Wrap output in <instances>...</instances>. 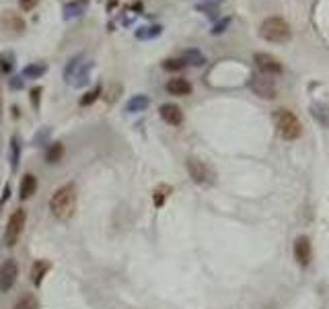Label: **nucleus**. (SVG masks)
Returning a JSON list of instances; mask_svg holds the SVG:
<instances>
[{
  "mask_svg": "<svg viewBox=\"0 0 329 309\" xmlns=\"http://www.w3.org/2000/svg\"><path fill=\"white\" fill-rule=\"evenodd\" d=\"M76 200H79V194H76V186L74 184H64L60 186L58 190L51 194L49 198V210L56 219L60 221H68L76 210Z\"/></svg>",
  "mask_w": 329,
  "mask_h": 309,
  "instance_id": "f257e3e1",
  "label": "nucleus"
},
{
  "mask_svg": "<svg viewBox=\"0 0 329 309\" xmlns=\"http://www.w3.org/2000/svg\"><path fill=\"white\" fill-rule=\"evenodd\" d=\"M272 120H274L276 130H278V134L282 136L284 140H296V138H300L302 124H300V120L296 118V114H292L290 109H286V107L276 109L274 114H272Z\"/></svg>",
  "mask_w": 329,
  "mask_h": 309,
  "instance_id": "f03ea898",
  "label": "nucleus"
},
{
  "mask_svg": "<svg viewBox=\"0 0 329 309\" xmlns=\"http://www.w3.org/2000/svg\"><path fill=\"white\" fill-rule=\"evenodd\" d=\"M259 37L270 41V44H286L292 37V29L282 17H267L259 25Z\"/></svg>",
  "mask_w": 329,
  "mask_h": 309,
  "instance_id": "7ed1b4c3",
  "label": "nucleus"
},
{
  "mask_svg": "<svg viewBox=\"0 0 329 309\" xmlns=\"http://www.w3.org/2000/svg\"><path fill=\"white\" fill-rule=\"evenodd\" d=\"M185 167H187L189 177H192L196 184H200V186H212V184H214V179H216L214 169L208 165V163H204L202 159L189 157V159L185 161Z\"/></svg>",
  "mask_w": 329,
  "mask_h": 309,
  "instance_id": "20e7f679",
  "label": "nucleus"
},
{
  "mask_svg": "<svg viewBox=\"0 0 329 309\" xmlns=\"http://www.w3.org/2000/svg\"><path fill=\"white\" fill-rule=\"evenodd\" d=\"M25 221H27V212H25V208H16L11 217H8L6 231H4V243L8 247L16 245V241H19V237L23 235V229H25Z\"/></svg>",
  "mask_w": 329,
  "mask_h": 309,
  "instance_id": "39448f33",
  "label": "nucleus"
},
{
  "mask_svg": "<svg viewBox=\"0 0 329 309\" xmlns=\"http://www.w3.org/2000/svg\"><path fill=\"white\" fill-rule=\"evenodd\" d=\"M82 56L70 60V64L66 66V72H64V79L68 85H72V87H82V85L89 81V68H91V62H81Z\"/></svg>",
  "mask_w": 329,
  "mask_h": 309,
  "instance_id": "423d86ee",
  "label": "nucleus"
},
{
  "mask_svg": "<svg viewBox=\"0 0 329 309\" xmlns=\"http://www.w3.org/2000/svg\"><path fill=\"white\" fill-rule=\"evenodd\" d=\"M253 62L257 66V70L262 72L263 76H278L282 74V62L278 58H274L272 54H265V52H257L253 56Z\"/></svg>",
  "mask_w": 329,
  "mask_h": 309,
  "instance_id": "0eeeda50",
  "label": "nucleus"
},
{
  "mask_svg": "<svg viewBox=\"0 0 329 309\" xmlns=\"http://www.w3.org/2000/svg\"><path fill=\"white\" fill-rule=\"evenodd\" d=\"M16 276H19V264L15 260H6L2 266H0V291L2 293H8L15 282H16Z\"/></svg>",
  "mask_w": 329,
  "mask_h": 309,
  "instance_id": "6e6552de",
  "label": "nucleus"
},
{
  "mask_svg": "<svg viewBox=\"0 0 329 309\" xmlns=\"http://www.w3.org/2000/svg\"><path fill=\"white\" fill-rule=\"evenodd\" d=\"M249 87L257 97H262V99H274L276 97L274 83L270 79H265V76H253L251 83H249Z\"/></svg>",
  "mask_w": 329,
  "mask_h": 309,
  "instance_id": "1a4fd4ad",
  "label": "nucleus"
},
{
  "mask_svg": "<svg viewBox=\"0 0 329 309\" xmlns=\"http://www.w3.org/2000/svg\"><path fill=\"white\" fill-rule=\"evenodd\" d=\"M311 256H313V250H311V239L307 235L296 237V241H294V260H296L300 266H309Z\"/></svg>",
  "mask_w": 329,
  "mask_h": 309,
  "instance_id": "9d476101",
  "label": "nucleus"
},
{
  "mask_svg": "<svg viewBox=\"0 0 329 309\" xmlns=\"http://www.w3.org/2000/svg\"><path fill=\"white\" fill-rule=\"evenodd\" d=\"M159 116L163 118V122H167L169 126H181L183 124V111L175 103H163L159 109Z\"/></svg>",
  "mask_w": 329,
  "mask_h": 309,
  "instance_id": "9b49d317",
  "label": "nucleus"
},
{
  "mask_svg": "<svg viewBox=\"0 0 329 309\" xmlns=\"http://www.w3.org/2000/svg\"><path fill=\"white\" fill-rule=\"evenodd\" d=\"M167 93L169 95H177V97H185L192 93V83L187 79H181V76H175V79H169L167 83Z\"/></svg>",
  "mask_w": 329,
  "mask_h": 309,
  "instance_id": "f8f14e48",
  "label": "nucleus"
},
{
  "mask_svg": "<svg viewBox=\"0 0 329 309\" xmlns=\"http://www.w3.org/2000/svg\"><path fill=\"white\" fill-rule=\"evenodd\" d=\"M37 192V177L33 173H27L23 179H21V188H19V198L21 200H27L31 198L33 194Z\"/></svg>",
  "mask_w": 329,
  "mask_h": 309,
  "instance_id": "ddd939ff",
  "label": "nucleus"
},
{
  "mask_svg": "<svg viewBox=\"0 0 329 309\" xmlns=\"http://www.w3.org/2000/svg\"><path fill=\"white\" fill-rule=\"evenodd\" d=\"M48 270H49V264H48V262H43V260L33 262V266H31V280H33V285L41 287V280H43V276L48 274Z\"/></svg>",
  "mask_w": 329,
  "mask_h": 309,
  "instance_id": "4468645a",
  "label": "nucleus"
},
{
  "mask_svg": "<svg viewBox=\"0 0 329 309\" xmlns=\"http://www.w3.org/2000/svg\"><path fill=\"white\" fill-rule=\"evenodd\" d=\"M148 103H150V99L146 95H134L132 99H128L126 111L128 114H138V111H144L146 107H148Z\"/></svg>",
  "mask_w": 329,
  "mask_h": 309,
  "instance_id": "2eb2a0df",
  "label": "nucleus"
},
{
  "mask_svg": "<svg viewBox=\"0 0 329 309\" xmlns=\"http://www.w3.org/2000/svg\"><path fill=\"white\" fill-rule=\"evenodd\" d=\"M64 157V144L62 142H51L48 151H46V161L49 165H54V163H60Z\"/></svg>",
  "mask_w": 329,
  "mask_h": 309,
  "instance_id": "dca6fc26",
  "label": "nucleus"
},
{
  "mask_svg": "<svg viewBox=\"0 0 329 309\" xmlns=\"http://www.w3.org/2000/svg\"><path fill=\"white\" fill-rule=\"evenodd\" d=\"M86 11V0H72L64 6V19H72V17H81Z\"/></svg>",
  "mask_w": 329,
  "mask_h": 309,
  "instance_id": "f3484780",
  "label": "nucleus"
},
{
  "mask_svg": "<svg viewBox=\"0 0 329 309\" xmlns=\"http://www.w3.org/2000/svg\"><path fill=\"white\" fill-rule=\"evenodd\" d=\"M2 27H4V29H13L15 33H23L25 23H23L21 17H16V15H13V13H6V15L2 17Z\"/></svg>",
  "mask_w": 329,
  "mask_h": 309,
  "instance_id": "a211bd4d",
  "label": "nucleus"
},
{
  "mask_svg": "<svg viewBox=\"0 0 329 309\" xmlns=\"http://www.w3.org/2000/svg\"><path fill=\"white\" fill-rule=\"evenodd\" d=\"M48 70L46 64H29L23 68V76L25 79H39V76Z\"/></svg>",
  "mask_w": 329,
  "mask_h": 309,
  "instance_id": "6ab92c4d",
  "label": "nucleus"
},
{
  "mask_svg": "<svg viewBox=\"0 0 329 309\" xmlns=\"http://www.w3.org/2000/svg\"><path fill=\"white\" fill-rule=\"evenodd\" d=\"M173 192V188L171 186H167V184H161L157 190H154V206H163L164 204V200H167V196Z\"/></svg>",
  "mask_w": 329,
  "mask_h": 309,
  "instance_id": "aec40b11",
  "label": "nucleus"
},
{
  "mask_svg": "<svg viewBox=\"0 0 329 309\" xmlns=\"http://www.w3.org/2000/svg\"><path fill=\"white\" fill-rule=\"evenodd\" d=\"M181 60H183L185 64H194V66H202V64L206 62V58H204L197 50H189V52H185Z\"/></svg>",
  "mask_w": 329,
  "mask_h": 309,
  "instance_id": "412c9836",
  "label": "nucleus"
},
{
  "mask_svg": "<svg viewBox=\"0 0 329 309\" xmlns=\"http://www.w3.org/2000/svg\"><path fill=\"white\" fill-rule=\"evenodd\" d=\"M163 33V27L161 25H152V27H144L140 31H136V37L138 39H150V37H157Z\"/></svg>",
  "mask_w": 329,
  "mask_h": 309,
  "instance_id": "4be33fe9",
  "label": "nucleus"
},
{
  "mask_svg": "<svg viewBox=\"0 0 329 309\" xmlns=\"http://www.w3.org/2000/svg\"><path fill=\"white\" fill-rule=\"evenodd\" d=\"M13 309H39V303H37V299L33 295H25V297H21L19 301H16V305Z\"/></svg>",
  "mask_w": 329,
  "mask_h": 309,
  "instance_id": "5701e85b",
  "label": "nucleus"
},
{
  "mask_svg": "<svg viewBox=\"0 0 329 309\" xmlns=\"http://www.w3.org/2000/svg\"><path fill=\"white\" fill-rule=\"evenodd\" d=\"M19 159H21V144L16 138L11 140V163H13V169L16 171L19 169Z\"/></svg>",
  "mask_w": 329,
  "mask_h": 309,
  "instance_id": "b1692460",
  "label": "nucleus"
},
{
  "mask_svg": "<svg viewBox=\"0 0 329 309\" xmlns=\"http://www.w3.org/2000/svg\"><path fill=\"white\" fill-rule=\"evenodd\" d=\"M163 68L169 72H177V70H181V68H185V62L181 58H169L163 62Z\"/></svg>",
  "mask_w": 329,
  "mask_h": 309,
  "instance_id": "393cba45",
  "label": "nucleus"
},
{
  "mask_svg": "<svg viewBox=\"0 0 329 309\" xmlns=\"http://www.w3.org/2000/svg\"><path fill=\"white\" fill-rule=\"evenodd\" d=\"M99 95H101V87H95L93 91H89V93H84V95L81 97V105L82 107H86V105H91V103H95L99 99Z\"/></svg>",
  "mask_w": 329,
  "mask_h": 309,
  "instance_id": "a878e982",
  "label": "nucleus"
},
{
  "mask_svg": "<svg viewBox=\"0 0 329 309\" xmlns=\"http://www.w3.org/2000/svg\"><path fill=\"white\" fill-rule=\"evenodd\" d=\"M39 2H41V0H19V6H21V11L29 13V11H33V8H35Z\"/></svg>",
  "mask_w": 329,
  "mask_h": 309,
  "instance_id": "bb28decb",
  "label": "nucleus"
},
{
  "mask_svg": "<svg viewBox=\"0 0 329 309\" xmlns=\"http://www.w3.org/2000/svg\"><path fill=\"white\" fill-rule=\"evenodd\" d=\"M43 93V89L41 87H35V89H31V101H33V107H39V95Z\"/></svg>",
  "mask_w": 329,
  "mask_h": 309,
  "instance_id": "cd10ccee",
  "label": "nucleus"
},
{
  "mask_svg": "<svg viewBox=\"0 0 329 309\" xmlns=\"http://www.w3.org/2000/svg\"><path fill=\"white\" fill-rule=\"evenodd\" d=\"M8 194H11V186H8V184H6V186H4V196H2V204L6 202V198H8Z\"/></svg>",
  "mask_w": 329,
  "mask_h": 309,
  "instance_id": "c85d7f7f",
  "label": "nucleus"
}]
</instances>
